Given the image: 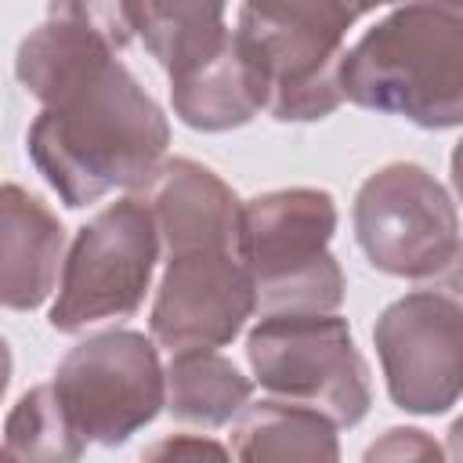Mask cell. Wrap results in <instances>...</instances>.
<instances>
[{
  "mask_svg": "<svg viewBox=\"0 0 463 463\" xmlns=\"http://www.w3.org/2000/svg\"><path fill=\"white\" fill-rule=\"evenodd\" d=\"M29 127V156L65 206H90L116 188H145L159 170L170 123L119 51L51 83Z\"/></svg>",
  "mask_w": 463,
  "mask_h": 463,
  "instance_id": "1",
  "label": "cell"
},
{
  "mask_svg": "<svg viewBox=\"0 0 463 463\" xmlns=\"http://www.w3.org/2000/svg\"><path fill=\"white\" fill-rule=\"evenodd\" d=\"M344 101L402 116L427 130L463 119V11L405 4L387 11L344 51L336 69Z\"/></svg>",
  "mask_w": 463,
  "mask_h": 463,
  "instance_id": "2",
  "label": "cell"
},
{
  "mask_svg": "<svg viewBox=\"0 0 463 463\" xmlns=\"http://www.w3.org/2000/svg\"><path fill=\"white\" fill-rule=\"evenodd\" d=\"M333 232L336 203L322 188H275L239 203L235 257L253 282L260 318L333 315L344 304Z\"/></svg>",
  "mask_w": 463,
  "mask_h": 463,
  "instance_id": "3",
  "label": "cell"
},
{
  "mask_svg": "<svg viewBox=\"0 0 463 463\" xmlns=\"http://www.w3.org/2000/svg\"><path fill=\"white\" fill-rule=\"evenodd\" d=\"M369 7L329 0L242 4L235 36L253 51L268 76V112L279 123H311L340 109L336 69L347 29Z\"/></svg>",
  "mask_w": 463,
  "mask_h": 463,
  "instance_id": "4",
  "label": "cell"
},
{
  "mask_svg": "<svg viewBox=\"0 0 463 463\" xmlns=\"http://www.w3.org/2000/svg\"><path fill=\"white\" fill-rule=\"evenodd\" d=\"M257 383L275 402L322 412L333 427H354L373 405L369 365L340 315H268L246 336Z\"/></svg>",
  "mask_w": 463,
  "mask_h": 463,
  "instance_id": "5",
  "label": "cell"
},
{
  "mask_svg": "<svg viewBox=\"0 0 463 463\" xmlns=\"http://www.w3.org/2000/svg\"><path fill=\"white\" fill-rule=\"evenodd\" d=\"M365 260L394 279H441L459 260V217L445 184L420 163L369 174L351 206Z\"/></svg>",
  "mask_w": 463,
  "mask_h": 463,
  "instance_id": "6",
  "label": "cell"
},
{
  "mask_svg": "<svg viewBox=\"0 0 463 463\" xmlns=\"http://www.w3.org/2000/svg\"><path fill=\"white\" fill-rule=\"evenodd\" d=\"M156 260L159 235L148 206L137 195L109 203L65 250L47 322L58 333H83L87 326L134 315L148 293Z\"/></svg>",
  "mask_w": 463,
  "mask_h": 463,
  "instance_id": "7",
  "label": "cell"
},
{
  "mask_svg": "<svg viewBox=\"0 0 463 463\" xmlns=\"http://www.w3.org/2000/svg\"><path fill=\"white\" fill-rule=\"evenodd\" d=\"M51 387L87 441L116 449L159 416L166 376L145 333L105 329L58 362Z\"/></svg>",
  "mask_w": 463,
  "mask_h": 463,
  "instance_id": "8",
  "label": "cell"
},
{
  "mask_svg": "<svg viewBox=\"0 0 463 463\" xmlns=\"http://www.w3.org/2000/svg\"><path fill=\"white\" fill-rule=\"evenodd\" d=\"M387 394L416 416L449 412L463 376V307L452 293L416 289L383 307L373 326Z\"/></svg>",
  "mask_w": 463,
  "mask_h": 463,
  "instance_id": "9",
  "label": "cell"
},
{
  "mask_svg": "<svg viewBox=\"0 0 463 463\" xmlns=\"http://www.w3.org/2000/svg\"><path fill=\"white\" fill-rule=\"evenodd\" d=\"M257 311L253 282L235 250H192L166 257L152 304V344L170 354L232 344Z\"/></svg>",
  "mask_w": 463,
  "mask_h": 463,
  "instance_id": "10",
  "label": "cell"
},
{
  "mask_svg": "<svg viewBox=\"0 0 463 463\" xmlns=\"http://www.w3.org/2000/svg\"><path fill=\"white\" fill-rule=\"evenodd\" d=\"M137 199L148 206L166 257L192 250H235L239 199L210 166L184 156L163 159Z\"/></svg>",
  "mask_w": 463,
  "mask_h": 463,
  "instance_id": "11",
  "label": "cell"
},
{
  "mask_svg": "<svg viewBox=\"0 0 463 463\" xmlns=\"http://www.w3.org/2000/svg\"><path fill=\"white\" fill-rule=\"evenodd\" d=\"M65 260V228L54 210L18 184H0V307L33 311Z\"/></svg>",
  "mask_w": 463,
  "mask_h": 463,
  "instance_id": "12",
  "label": "cell"
},
{
  "mask_svg": "<svg viewBox=\"0 0 463 463\" xmlns=\"http://www.w3.org/2000/svg\"><path fill=\"white\" fill-rule=\"evenodd\" d=\"M170 101L184 127L221 134L250 123L260 109H268V76L232 29L213 54L170 80Z\"/></svg>",
  "mask_w": 463,
  "mask_h": 463,
  "instance_id": "13",
  "label": "cell"
},
{
  "mask_svg": "<svg viewBox=\"0 0 463 463\" xmlns=\"http://www.w3.org/2000/svg\"><path fill=\"white\" fill-rule=\"evenodd\" d=\"M235 463H340L336 427L293 402L246 405L232 430Z\"/></svg>",
  "mask_w": 463,
  "mask_h": 463,
  "instance_id": "14",
  "label": "cell"
},
{
  "mask_svg": "<svg viewBox=\"0 0 463 463\" xmlns=\"http://www.w3.org/2000/svg\"><path fill=\"white\" fill-rule=\"evenodd\" d=\"M119 18L127 40L137 36L166 80L213 54L232 33L221 4H119Z\"/></svg>",
  "mask_w": 463,
  "mask_h": 463,
  "instance_id": "15",
  "label": "cell"
},
{
  "mask_svg": "<svg viewBox=\"0 0 463 463\" xmlns=\"http://www.w3.org/2000/svg\"><path fill=\"white\" fill-rule=\"evenodd\" d=\"M163 376H166L163 409L177 423L203 427V430L232 423L250 405V394H253V383L239 373V365L217 351L174 354Z\"/></svg>",
  "mask_w": 463,
  "mask_h": 463,
  "instance_id": "16",
  "label": "cell"
},
{
  "mask_svg": "<svg viewBox=\"0 0 463 463\" xmlns=\"http://www.w3.org/2000/svg\"><path fill=\"white\" fill-rule=\"evenodd\" d=\"M14 463H80L87 438L69 420L51 383L25 391L4 420V445Z\"/></svg>",
  "mask_w": 463,
  "mask_h": 463,
  "instance_id": "17",
  "label": "cell"
},
{
  "mask_svg": "<svg viewBox=\"0 0 463 463\" xmlns=\"http://www.w3.org/2000/svg\"><path fill=\"white\" fill-rule=\"evenodd\" d=\"M362 463H449V459H445L441 445L427 430H420V427H391L387 434H380L365 449Z\"/></svg>",
  "mask_w": 463,
  "mask_h": 463,
  "instance_id": "18",
  "label": "cell"
},
{
  "mask_svg": "<svg viewBox=\"0 0 463 463\" xmlns=\"http://www.w3.org/2000/svg\"><path fill=\"white\" fill-rule=\"evenodd\" d=\"M141 463H232L228 449L206 434H170L141 452Z\"/></svg>",
  "mask_w": 463,
  "mask_h": 463,
  "instance_id": "19",
  "label": "cell"
},
{
  "mask_svg": "<svg viewBox=\"0 0 463 463\" xmlns=\"http://www.w3.org/2000/svg\"><path fill=\"white\" fill-rule=\"evenodd\" d=\"M7 383H11V347H7V340L0 336V398H4Z\"/></svg>",
  "mask_w": 463,
  "mask_h": 463,
  "instance_id": "20",
  "label": "cell"
},
{
  "mask_svg": "<svg viewBox=\"0 0 463 463\" xmlns=\"http://www.w3.org/2000/svg\"><path fill=\"white\" fill-rule=\"evenodd\" d=\"M0 463H14V459H11V456H7L4 449H0Z\"/></svg>",
  "mask_w": 463,
  "mask_h": 463,
  "instance_id": "21",
  "label": "cell"
}]
</instances>
